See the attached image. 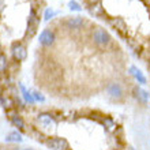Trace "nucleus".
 Returning <instances> with one entry per match:
<instances>
[{
	"mask_svg": "<svg viewBox=\"0 0 150 150\" xmlns=\"http://www.w3.org/2000/svg\"><path fill=\"white\" fill-rule=\"evenodd\" d=\"M130 150H135V149H132V147H130Z\"/></svg>",
	"mask_w": 150,
	"mask_h": 150,
	"instance_id": "22",
	"label": "nucleus"
},
{
	"mask_svg": "<svg viewBox=\"0 0 150 150\" xmlns=\"http://www.w3.org/2000/svg\"><path fill=\"white\" fill-rule=\"evenodd\" d=\"M7 57L4 55H0V72H4L7 70Z\"/></svg>",
	"mask_w": 150,
	"mask_h": 150,
	"instance_id": "17",
	"label": "nucleus"
},
{
	"mask_svg": "<svg viewBox=\"0 0 150 150\" xmlns=\"http://www.w3.org/2000/svg\"><path fill=\"white\" fill-rule=\"evenodd\" d=\"M19 87H21V90H22V94H23V98L26 103H30L33 104L34 103V97H33V93H30V91L26 89V87L22 85V83H19Z\"/></svg>",
	"mask_w": 150,
	"mask_h": 150,
	"instance_id": "11",
	"label": "nucleus"
},
{
	"mask_svg": "<svg viewBox=\"0 0 150 150\" xmlns=\"http://www.w3.org/2000/svg\"><path fill=\"white\" fill-rule=\"evenodd\" d=\"M68 7H70V10H72V11H82V7H81L75 0H71V1L68 3Z\"/></svg>",
	"mask_w": 150,
	"mask_h": 150,
	"instance_id": "18",
	"label": "nucleus"
},
{
	"mask_svg": "<svg viewBox=\"0 0 150 150\" xmlns=\"http://www.w3.org/2000/svg\"><path fill=\"white\" fill-rule=\"evenodd\" d=\"M10 119H11V123L15 127H18L19 130H25V122L22 120V117H21V116H18V115H11V116H10Z\"/></svg>",
	"mask_w": 150,
	"mask_h": 150,
	"instance_id": "10",
	"label": "nucleus"
},
{
	"mask_svg": "<svg viewBox=\"0 0 150 150\" xmlns=\"http://www.w3.org/2000/svg\"><path fill=\"white\" fill-rule=\"evenodd\" d=\"M87 3H90V4H96V3H100V0H86Z\"/></svg>",
	"mask_w": 150,
	"mask_h": 150,
	"instance_id": "21",
	"label": "nucleus"
},
{
	"mask_svg": "<svg viewBox=\"0 0 150 150\" xmlns=\"http://www.w3.org/2000/svg\"><path fill=\"white\" fill-rule=\"evenodd\" d=\"M47 145H48V147H49V149H52V150H66V149H68L67 139L59 138V137L49 139V141L47 142Z\"/></svg>",
	"mask_w": 150,
	"mask_h": 150,
	"instance_id": "2",
	"label": "nucleus"
},
{
	"mask_svg": "<svg viewBox=\"0 0 150 150\" xmlns=\"http://www.w3.org/2000/svg\"><path fill=\"white\" fill-rule=\"evenodd\" d=\"M66 23L70 29H81L85 25V19L81 16H72V18H68Z\"/></svg>",
	"mask_w": 150,
	"mask_h": 150,
	"instance_id": "7",
	"label": "nucleus"
},
{
	"mask_svg": "<svg viewBox=\"0 0 150 150\" xmlns=\"http://www.w3.org/2000/svg\"><path fill=\"white\" fill-rule=\"evenodd\" d=\"M107 91L112 98H120L123 96V90L119 83H111V85H108Z\"/></svg>",
	"mask_w": 150,
	"mask_h": 150,
	"instance_id": "5",
	"label": "nucleus"
},
{
	"mask_svg": "<svg viewBox=\"0 0 150 150\" xmlns=\"http://www.w3.org/2000/svg\"><path fill=\"white\" fill-rule=\"evenodd\" d=\"M90 12L93 14V15H96V16H103L104 10H103V7H101V4H100V3H96V4H91Z\"/></svg>",
	"mask_w": 150,
	"mask_h": 150,
	"instance_id": "15",
	"label": "nucleus"
},
{
	"mask_svg": "<svg viewBox=\"0 0 150 150\" xmlns=\"http://www.w3.org/2000/svg\"><path fill=\"white\" fill-rule=\"evenodd\" d=\"M55 41V34L51 30H44L41 34H40V42L42 45H51Z\"/></svg>",
	"mask_w": 150,
	"mask_h": 150,
	"instance_id": "6",
	"label": "nucleus"
},
{
	"mask_svg": "<svg viewBox=\"0 0 150 150\" xmlns=\"http://www.w3.org/2000/svg\"><path fill=\"white\" fill-rule=\"evenodd\" d=\"M53 15H55V12L52 11L51 8H47V10H45V15H44V19H45V21H49Z\"/></svg>",
	"mask_w": 150,
	"mask_h": 150,
	"instance_id": "19",
	"label": "nucleus"
},
{
	"mask_svg": "<svg viewBox=\"0 0 150 150\" xmlns=\"http://www.w3.org/2000/svg\"><path fill=\"white\" fill-rule=\"evenodd\" d=\"M0 104L1 107L6 108V109H11L14 107V101H12L8 96H0Z\"/></svg>",
	"mask_w": 150,
	"mask_h": 150,
	"instance_id": "12",
	"label": "nucleus"
},
{
	"mask_svg": "<svg viewBox=\"0 0 150 150\" xmlns=\"http://www.w3.org/2000/svg\"><path fill=\"white\" fill-rule=\"evenodd\" d=\"M23 150H32V149H23Z\"/></svg>",
	"mask_w": 150,
	"mask_h": 150,
	"instance_id": "23",
	"label": "nucleus"
},
{
	"mask_svg": "<svg viewBox=\"0 0 150 150\" xmlns=\"http://www.w3.org/2000/svg\"><path fill=\"white\" fill-rule=\"evenodd\" d=\"M103 124L105 127H107V130H109V131H113L115 128H116V124H115V122L112 120L111 117H105V119H103Z\"/></svg>",
	"mask_w": 150,
	"mask_h": 150,
	"instance_id": "16",
	"label": "nucleus"
},
{
	"mask_svg": "<svg viewBox=\"0 0 150 150\" xmlns=\"http://www.w3.org/2000/svg\"><path fill=\"white\" fill-rule=\"evenodd\" d=\"M37 120L44 128H53V127H56V120L51 113H40Z\"/></svg>",
	"mask_w": 150,
	"mask_h": 150,
	"instance_id": "3",
	"label": "nucleus"
},
{
	"mask_svg": "<svg viewBox=\"0 0 150 150\" xmlns=\"http://www.w3.org/2000/svg\"><path fill=\"white\" fill-rule=\"evenodd\" d=\"M6 141L7 142H22V135L18 131H12L6 137Z\"/></svg>",
	"mask_w": 150,
	"mask_h": 150,
	"instance_id": "13",
	"label": "nucleus"
},
{
	"mask_svg": "<svg viewBox=\"0 0 150 150\" xmlns=\"http://www.w3.org/2000/svg\"><path fill=\"white\" fill-rule=\"evenodd\" d=\"M93 40H94V42L97 44V45H107L108 42H109V40H111V37H109V34H108L104 29L101 28H97L93 32Z\"/></svg>",
	"mask_w": 150,
	"mask_h": 150,
	"instance_id": "1",
	"label": "nucleus"
},
{
	"mask_svg": "<svg viewBox=\"0 0 150 150\" xmlns=\"http://www.w3.org/2000/svg\"><path fill=\"white\" fill-rule=\"evenodd\" d=\"M33 97H34V101H41V103L45 100V98H44V96L40 94L38 91H34V93H33Z\"/></svg>",
	"mask_w": 150,
	"mask_h": 150,
	"instance_id": "20",
	"label": "nucleus"
},
{
	"mask_svg": "<svg viewBox=\"0 0 150 150\" xmlns=\"http://www.w3.org/2000/svg\"><path fill=\"white\" fill-rule=\"evenodd\" d=\"M130 74L138 81V83H141V85H146V78H145V75L142 74V71H141L139 68H137L135 66H131L130 67Z\"/></svg>",
	"mask_w": 150,
	"mask_h": 150,
	"instance_id": "8",
	"label": "nucleus"
},
{
	"mask_svg": "<svg viewBox=\"0 0 150 150\" xmlns=\"http://www.w3.org/2000/svg\"><path fill=\"white\" fill-rule=\"evenodd\" d=\"M11 52H12L14 59L18 60V62H22V60H25V59H26V56H28L26 48H25L22 44H18V42H15L14 45H12Z\"/></svg>",
	"mask_w": 150,
	"mask_h": 150,
	"instance_id": "4",
	"label": "nucleus"
},
{
	"mask_svg": "<svg viewBox=\"0 0 150 150\" xmlns=\"http://www.w3.org/2000/svg\"><path fill=\"white\" fill-rule=\"evenodd\" d=\"M134 94H135V97L141 101V103H147V101H149V98H150L149 93H147L146 90L141 89V87H135V89H134Z\"/></svg>",
	"mask_w": 150,
	"mask_h": 150,
	"instance_id": "9",
	"label": "nucleus"
},
{
	"mask_svg": "<svg viewBox=\"0 0 150 150\" xmlns=\"http://www.w3.org/2000/svg\"><path fill=\"white\" fill-rule=\"evenodd\" d=\"M112 25H113L115 28L117 29V30H119L120 33H126V32H127V26H126V23H124V21L120 19V18H117V19L112 21Z\"/></svg>",
	"mask_w": 150,
	"mask_h": 150,
	"instance_id": "14",
	"label": "nucleus"
}]
</instances>
